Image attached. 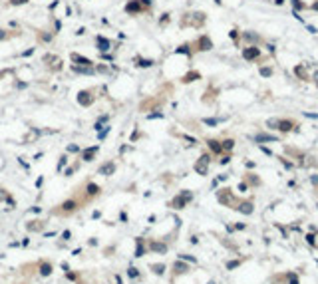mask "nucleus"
<instances>
[{"label":"nucleus","instance_id":"obj_1","mask_svg":"<svg viewBox=\"0 0 318 284\" xmlns=\"http://www.w3.org/2000/svg\"><path fill=\"white\" fill-rule=\"evenodd\" d=\"M191 199H193V193H191V191H181V193H179L177 197H175L173 201L169 203V207H173V209H183L187 203L191 201Z\"/></svg>","mask_w":318,"mask_h":284},{"label":"nucleus","instance_id":"obj_2","mask_svg":"<svg viewBox=\"0 0 318 284\" xmlns=\"http://www.w3.org/2000/svg\"><path fill=\"white\" fill-rule=\"evenodd\" d=\"M145 10H149V8L145 6L141 0H129V2L125 4V12L131 14V16H137V14H141V12H145Z\"/></svg>","mask_w":318,"mask_h":284},{"label":"nucleus","instance_id":"obj_3","mask_svg":"<svg viewBox=\"0 0 318 284\" xmlns=\"http://www.w3.org/2000/svg\"><path fill=\"white\" fill-rule=\"evenodd\" d=\"M76 99H78L80 106L87 107L91 102H94V91H91V90H82V91L78 94V98H76Z\"/></svg>","mask_w":318,"mask_h":284},{"label":"nucleus","instance_id":"obj_4","mask_svg":"<svg viewBox=\"0 0 318 284\" xmlns=\"http://www.w3.org/2000/svg\"><path fill=\"white\" fill-rule=\"evenodd\" d=\"M72 62H74V66H83V68H94V62H91L90 58H83V56H80V54H72Z\"/></svg>","mask_w":318,"mask_h":284},{"label":"nucleus","instance_id":"obj_5","mask_svg":"<svg viewBox=\"0 0 318 284\" xmlns=\"http://www.w3.org/2000/svg\"><path fill=\"white\" fill-rule=\"evenodd\" d=\"M207 167H209V155H203L197 163H195V171H197L199 175H207Z\"/></svg>","mask_w":318,"mask_h":284},{"label":"nucleus","instance_id":"obj_6","mask_svg":"<svg viewBox=\"0 0 318 284\" xmlns=\"http://www.w3.org/2000/svg\"><path fill=\"white\" fill-rule=\"evenodd\" d=\"M95 46H98L99 52H107L110 46H111V42L107 40V38H103V36H98V38H95Z\"/></svg>","mask_w":318,"mask_h":284},{"label":"nucleus","instance_id":"obj_7","mask_svg":"<svg viewBox=\"0 0 318 284\" xmlns=\"http://www.w3.org/2000/svg\"><path fill=\"white\" fill-rule=\"evenodd\" d=\"M217 199H219V203H223V205H233L231 191H229V189H223L219 195H217Z\"/></svg>","mask_w":318,"mask_h":284},{"label":"nucleus","instance_id":"obj_8","mask_svg":"<svg viewBox=\"0 0 318 284\" xmlns=\"http://www.w3.org/2000/svg\"><path fill=\"white\" fill-rule=\"evenodd\" d=\"M195 46H199L197 50H211V48H213V42L209 40L207 36H201V38L197 40V44H195Z\"/></svg>","mask_w":318,"mask_h":284},{"label":"nucleus","instance_id":"obj_9","mask_svg":"<svg viewBox=\"0 0 318 284\" xmlns=\"http://www.w3.org/2000/svg\"><path fill=\"white\" fill-rule=\"evenodd\" d=\"M257 56H258V50L254 48V46H249V48L242 52V58H245V60H254Z\"/></svg>","mask_w":318,"mask_h":284},{"label":"nucleus","instance_id":"obj_10","mask_svg":"<svg viewBox=\"0 0 318 284\" xmlns=\"http://www.w3.org/2000/svg\"><path fill=\"white\" fill-rule=\"evenodd\" d=\"M98 153V147H91V149H86V151L82 153V159L83 161H91L94 159V155Z\"/></svg>","mask_w":318,"mask_h":284},{"label":"nucleus","instance_id":"obj_11","mask_svg":"<svg viewBox=\"0 0 318 284\" xmlns=\"http://www.w3.org/2000/svg\"><path fill=\"white\" fill-rule=\"evenodd\" d=\"M114 171H115V163H106V165L99 169V173L102 175H114Z\"/></svg>","mask_w":318,"mask_h":284},{"label":"nucleus","instance_id":"obj_12","mask_svg":"<svg viewBox=\"0 0 318 284\" xmlns=\"http://www.w3.org/2000/svg\"><path fill=\"white\" fill-rule=\"evenodd\" d=\"M149 248H151L153 250V252H167V246L165 244H163V243H151V246H149Z\"/></svg>","mask_w":318,"mask_h":284},{"label":"nucleus","instance_id":"obj_13","mask_svg":"<svg viewBox=\"0 0 318 284\" xmlns=\"http://www.w3.org/2000/svg\"><path fill=\"white\" fill-rule=\"evenodd\" d=\"M235 209H238V211L245 213V215H250V213H253V205H250V203H241V205H238V207H235Z\"/></svg>","mask_w":318,"mask_h":284},{"label":"nucleus","instance_id":"obj_14","mask_svg":"<svg viewBox=\"0 0 318 284\" xmlns=\"http://www.w3.org/2000/svg\"><path fill=\"white\" fill-rule=\"evenodd\" d=\"M72 70L76 74H94V68H83V66H74V64H72Z\"/></svg>","mask_w":318,"mask_h":284},{"label":"nucleus","instance_id":"obj_15","mask_svg":"<svg viewBox=\"0 0 318 284\" xmlns=\"http://www.w3.org/2000/svg\"><path fill=\"white\" fill-rule=\"evenodd\" d=\"M207 143H209V147H211L215 153H221V151H223V147H221V143H219V141H215V139H209Z\"/></svg>","mask_w":318,"mask_h":284},{"label":"nucleus","instance_id":"obj_16","mask_svg":"<svg viewBox=\"0 0 318 284\" xmlns=\"http://www.w3.org/2000/svg\"><path fill=\"white\" fill-rule=\"evenodd\" d=\"M98 193H99V187L95 183H90L87 185V195H98Z\"/></svg>","mask_w":318,"mask_h":284},{"label":"nucleus","instance_id":"obj_17","mask_svg":"<svg viewBox=\"0 0 318 284\" xmlns=\"http://www.w3.org/2000/svg\"><path fill=\"white\" fill-rule=\"evenodd\" d=\"M254 141H277V137L274 135H257Z\"/></svg>","mask_w":318,"mask_h":284},{"label":"nucleus","instance_id":"obj_18","mask_svg":"<svg viewBox=\"0 0 318 284\" xmlns=\"http://www.w3.org/2000/svg\"><path fill=\"white\" fill-rule=\"evenodd\" d=\"M40 272H42V276H48V274L52 272V266H50L48 262H44V264H42V268H40Z\"/></svg>","mask_w":318,"mask_h":284},{"label":"nucleus","instance_id":"obj_19","mask_svg":"<svg viewBox=\"0 0 318 284\" xmlns=\"http://www.w3.org/2000/svg\"><path fill=\"white\" fill-rule=\"evenodd\" d=\"M62 207H64V211H74V209H76L78 205H76V201H66L64 205H62Z\"/></svg>","mask_w":318,"mask_h":284},{"label":"nucleus","instance_id":"obj_20","mask_svg":"<svg viewBox=\"0 0 318 284\" xmlns=\"http://www.w3.org/2000/svg\"><path fill=\"white\" fill-rule=\"evenodd\" d=\"M135 256H143V243H141V239H137V248H135Z\"/></svg>","mask_w":318,"mask_h":284},{"label":"nucleus","instance_id":"obj_21","mask_svg":"<svg viewBox=\"0 0 318 284\" xmlns=\"http://www.w3.org/2000/svg\"><path fill=\"white\" fill-rule=\"evenodd\" d=\"M175 270H177V272H187L189 268H187V264H183V262H175Z\"/></svg>","mask_w":318,"mask_h":284},{"label":"nucleus","instance_id":"obj_22","mask_svg":"<svg viewBox=\"0 0 318 284\" xmlns=\"http://www.w3.org/2000/svg\"><path fill=\"white\" fill-rule=\"evenodd\" d=\"M135 62L141 66V68H147V66H151V64H153L151 60H141V58H135Z\"/></svg>","mask_w":318,"mask_h":284},{"label":"nucleus","instance_id":"obj_23","mask_svg":"<svg viewBox=\"0 0 318 284\" xmlns=\"http://www.w3.org/2000/svg\"><path fill=\"white\" fill-rule=\"evenodd\" d=\"M233 145H235V141H233V139H227V141H223V143H221V147L229 151V149H233Z\"/></svg>","mask_w":318,"mask_h":284},{"label":"nucleus","instance_id":"obj_24","mask_svg":"<svg viewBox=\"0 0 318 284\" xmlns=\"http://www.w3.org/2000/svg\"><path fill=\"white\" fill-rule=\"evenodd\" d=\"M195 78H199V74L197 72H191V74H187V76L183 78V82H193Z\"/></svg>","mask_w":318,"mask_h":284},{"label":"nucleus","instance_id":"obj_25","mask_svg":"<svg viewBox=\"0 0 318 284\" xmlns=\"http://www.w3.org/2000/svg\"><path fill=\"white\" fill-rule=\"evenodd\" d=\"M151 270H155V274H163V270H165V266L163 264H153Z\"/></svg>","mask_w":318,"mask_h":284},{"label":"nucleus","instance_id":"obj_26","mask_svg":"<svg viewBox=\"0 0 318 284\" xmlns=\"http://www.w3.org/2000/svg\"><path fill=\"white\" fill-rule=\"evenodd\" d=\"M0 201H10V195H8L4 189H0Z\"/></svg>","mask_w":318,"mask_h":284},{"label":"nucleus","instance_id":"obj_27","mask_svg":"<svg viewBox=\"0 0 318 284\" xmlns=\"http://www.w3.org/2000/svg\"><path fill=\"white\" fill-rule=\"evenodd\" d=\"M127 274H129V278H135V276H139V272H137V270L133 268V266H131V268L127 270Z\"/></svg>","mask_w":318,"mask_h":284},{"label":"nucleus","instance_id":"obj_28","mask_svg":"<svg viewBox=\"0 0 318 284\" xmlns=\"http://www.w3.org/2000/svg\"><path fill=\"white\" fill-rule=\"evenodd\" d=\"M28 0H10V4L12 6H20V4H26Z\"/></svg>","mask_w":318,"mask_h":284},{"label":"nucleus","instance_id":"obj_29","mask_svg":"<svg viewBox=\"0 0 318 284\" xmlns=\"http://www.w3.org/2000/svg\"><path fill=\"white\" fill-rule=\"evenodd\" d=\"M288 280H290V284H298V278H296V276H294V274H292V272L288 274Z\"/></svg>","mask_w":318,"mask_h":284},{"label":"nucleus","instance_id":"obj_30","mask_svg":"<svg viewBox=\"0 0 318 284\" xmlns=\"http://www.w3.org/2000/svg\"><path fill=\"white\" fill-rule=\"evenodd\" d=\"M237 266H238V260H233V262H229V264H227V268L233 270V268H237Z\"/></svg>","mask_w":318,"mask_h":284},{"label":"nucleus","instance_id":"obj_31","mask_svg":"<svg viewBox=\"0 0 318 284\" xmlns=\"http://www.w3.org/2000/svg\"><path fill=\"white\" fill-rule=\"evenodd\" d=\"M261 74H262V76H270V74H273V70H270V68H262Z\"/></svg>","mask_w":318,"mask_h":284},{"label":"nucleus","instance_id":"obj_32","mask_svg":"<svg viewBox=\"0 0 318 284\" xmlns=\"http://www.w3.org/2000/svg\"><path fill=\"white\" fill-rule=\"evenodd\" d=\"M205 123H207V125H217L219 119H205Z\"/></svg>","mask_w":318,"mask_h":284},{"label":"nucleus","instance_id":"obj_33","mask_svg":"<svg viewBox=\"0 0 318 284\" xmlns=\"http://www.w3.org/2000/svg\"><path fill=\"white\" fill-rule=\"evenodd\" d=\"M306 243H308V244H314V236H312V235H306Z\"/></svg>","mask_w":318,"mask_h":284},{"label":"nucleus","instance_id":"obj_34","mask_svg":"<svg viewBox=\"0 0 318 284\" xmlns=\"http://www.w3.org/2000/svg\"><path fill=\"white\" fill-rule=\"evenodd\" d=\"M68 151H80L78 145H68Z\"/></svg>","mask_w":318,"mask_h":284},{"label":"nucleus","instance_id":"obj_35","mask_svg":"<svg viewBox=\"0 0 318 284\" xmlns=\"http://www.w3.org/2000/svg\"><path fill=\"white\" fill-rule=\"evenodd\" d=\"M74 171H76V167H70V169H66V175H72Z\"/></svg>","mask_w":318,"mask_h":284},{"label":"nucleus","instance_id":"obj_36","mask_svg":"<svg viewBox=\"0 0 318 284\" xmlns=\"http://www.w3.org/2000/svg\"><path fill=\"white\" fill-rule=\"evenodd\" d=\"M314 80H316V83H318V72H316V76H314Z\"/></svg>","mask_w":318,"mask_h":284}]
</instances>
